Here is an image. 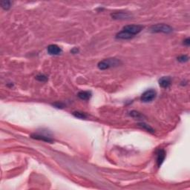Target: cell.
<instances>
[{
  "instance_id": "obj_6",
  "label": "cell",
  "mask_w": 190,
  "mask_h": 190,
  "mask_svg": "<svg viewBox=\"0 0 190 190\" xmlns=\"http://www.w3.org/2000/svg\"><path fill=\"white\" fill-rule=\"evenodd\" d=\"M48 53L50 55H59L62 53V49L57 45H50L48 47Z\"/></svg>"
},
{
  "instance_id": "obj_4",
  "label": "cell",
  "mask_w": 190,
  "mask_h": 190,
  "mask_svg": "<svg viewBox=\"0 0 190 190\" xmlns=\"http://www.w3.org/2000/svg\"><path fill=\"white\" fill-rule=\"evenodd\" d=\"M156 95H157V92H156L155 90H154L152 88L149 89V90L146 91L142 94L140 100H141L142 102H144V103H149V102L152 101L155 98Z\"/></svg>"
},
{
  "instance_id": "obj_14",
  "label": "cell",
  "mask_w": 190,
  "mask_h": 190,
  "mask_svg": "<svg viewBox=\"0 0 190 190\" xmlns=\"http://www.w3.org/2000/svg\"><path fill=\"white\" fill-rule=\"evenodd\" d=\"M36 79L40 82H46L48 80V77L44 74H39L36 77Z\"/></svg>"
},
{
  "instance_id": "obj_13",
  "label": "cell",
  "mask_w": 190,
  "mask_h": 190,
  "mask_svg": "<svg viewBox=\"0 0 190 190\" xmlns=\"http://www.w3.org/2000/svg\"><path fill=\"white\" fill-rule=\"evenodd\" d=\"M11 4L12 3L10 1H2L1 2V6H2V8L3 9L8 10L11 7Z\"/></svg>"
},
{
  "instance_id": "obj_7",
  "label": "cell",
  "mask_w": 190,
  "mask_h": 190,
  "mask_svg": "<svg viewBox=\"0 0 190 190\" xmlns=\"http://www.w3.org/2000/svg\"><path fill=\"white\" fill-rule=\"evenodd\" d=\"M166 158V152L163 149H159L157 152V164L160 167Z\"/></svg>"
},
{
  "instance_id": "obj_18",
  "label": "cell",
  "mask_w": 190,
  "mask_h": 190,
  "mask_svg": "<svg viewBox=\"0 0 190 190\" xmlns=\"http://www.w3.org/2000/svg\"><path fill=\"white\" fill-rule=\"evenodd\" d=\"M183 44H184V45H186V46H189V45H190L189 38H186V39L183 41Z\"/></svg>"
},
{
  "instance_id": "obj_1",
  "label": "cell",
  "mask_w": 190,
  "mask_h": 190,
  "mask_svg": "<svg viewBox=\"0 0 190 190\" xmlns=\"http://www.w3.org/2000/svg\"><path fill=\"white\" fill-rule=\"evenodd\" d=\"M144 28L140 25H128L123 28L122 30L116 35L117 39H130L134 36L138 34Z\"/></svg>"
},
{
  "instance_id": "obj_12",
  "label": "cell",
  "mask_w": 190,
  "mask_h": 190,
  "mask_svg": "<svg viewBox=\"0 0 190 190\" xmlns=\"http://www.w3.org/2000/svg\"><path fill=\"white\" fill-rule=\"evenodd\" d=\"M73 115H74L75 117L79 118V119H86L88 117L86 113H84V112H73Z\"/></svg>"
},
{
  "instance_id": "obj_10",
  "label": "cell",
  "mask_w": 190,
  "mask_h": 190,
  "mask_svg": "<svg viewBox=\"0 0 190 190\" xmlns=\"http://www.w3.org/2000/svg\"><path fill=\"white\" fill-rule=\"evenodd\" d=\"M77 96L83 100H88L91 97V92L89 91H81L79 92Z\"/></svg>"
},
{
  "instance_id": "obj_15",
  "label": "cell",
  "mask_w": 190,
  "mask_h": 190,
  "mask_svg": "<svg viewBox=\"0 0 190 190\" xmlns=\"http://www.w3.org/2000/svg\"><path fill=\"white\" fill-rule=\"evenodd\" d=\"M130 115H131V117H133L137 118V119H139V118H140L143 117V115H142L141 114L139 113V112H136V111H132V112H130Z\"/></svg>"
},
{
  "instance_id": "obj_19",
  "label": "cell",
  "mask_w": 190,
  "mask_h": 190,
  "mask_svg": "<svg viewBox=\"0 0 190 190\" xmlns=\"http://www.w3.org/2000/svg\"><path fill=\"white\" fill-rule=\"evenodd\" d=\"M71 52L72 54H77L79 52V50L77 49V48H74V49H73L71 51Z\"/></svg>"
},
{
  "instance_id": "obj_8",
  "label": "cell",
  "mask_w": 190,
  "mask_h": 190,
  "mask_svg": "<svg viewBox=\"0 0 190 190\" xmlns=\"http://www.w3.org/2000/svg\"><path fill=\"white\" fill-rule=\"evenodd\" d=\"M171 82H172V79L170 78V77H163L159 80V85L160 87L166 88L170 86Z\"/></svg>"
},
{
  "instance_id": "obj_16",
  "label": "cell",
  "mask_w": 190,
  "mask_h": 190,
  "mask_svg": "<svg viewBox=\"0 0 190 190\" xmlns=\"http://www.w3.org/2000/svg\"><path fill=\"white\" fill-rule=\"evenodd\" d=\"M189 60V57L187 55H182L178 57V61L180 62H186Z\"/></svg>"
},
{
  "instance_id": "obj_17",
  "label": "cell",
  "mask_w": 190,
  "mask_h": 190,
  "mask_svg": "<svg viewBox=\"0 0 190 190\" xmlns=\"http://www.w3.org/2000/svg\"><path fill=\"white\" fill-rule=\"evenodd\" d=\"M53 106H55L57 109H63L65 107V104L62 103H59V102H57V103H53Z\"/></svg>"
},
{
  "instance_id": "obj_3",
  "label": "cell",
  "mask_w": 190,
  "mask_h": 190,
  "mask_svg": "<svg viewBox=\"0 0 190 190\" xmlns=\"http://www.w3.org/2000/svg\"><path fill=\"white\" fill-rule=\"evenodd\" d=\"M173 30V28L166 24H157L151 27V31L154 33H169Z\"/></svg>"
},
{
  "instance_id": "obj_2",
  "label": "cell",
  "mask_w": 190,
  "mask_h": 190,
  "mask_svg": "<svg viewBox=\"0 0 190 190\" xmlns=\"http://www.w3.org/2000/svg\"><path fill=\"white\" fill-rule=\"evenodd\" d=\"M120 61L115 58H111V59H106L100 61L98 63L97 66L100 70H106L112 67H117L120 65Z\"/></svg>"
},
{
  "instance_id": "obj_11",
  "label": "cell",
  "mask_w": 190,
  "mask_h": 190,
  "mask_svg": "<svg viewBox=\"0 0 190 190\" xmlns=\"http://www.w3.org/2000/svg\"><path fill=\"white\" fill-rule=\"evenodd\" d=\"M138 125L140 127H141L142 128L146 130V131H149V132H151V133L154 132V130L153 129L151 126H149V125H147V124L144 123H138Z\"/></svg>"
},
{
  "instance_id": "obj_5",
  "label": "cell",
  "mask_w": 190,
  "mask_h": 190,
  "mask_svg": "<svg viewBox=\"0 0 190 190\" xmlns=\"http://www.w3.org/2000/svg\"><path fill=\"white\" fill-rule=\"evenodd\" d=\"M30 137L33 139L38 140H42V141L48 142V143H52L54 141L53 139L49 135L46 134H32Z\"/></svg>"
},
{
  "instance_id": "obj_9",
  "label": "cell",
  "mask_w": 190,
  "mask_h": 190,
  "mask_svg": "<svg viewBox=\"0 0 190 190\" xmlns=\"http://www.w3.org/2000/svg\"><path fill=\"white\" fill-rule=\"evenodd\" d=\"M112 17L115 20H125L130 17V15L128 13L125 12H116L112 14Z\"/></svg>"
}]
</instances>
